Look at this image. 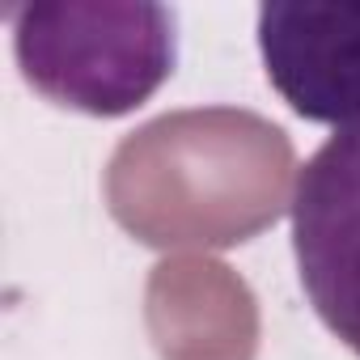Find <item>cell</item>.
I'll return each mask as SVG.
<instances>
[{
  "label": "cell",
  "mask_w": 360,
  "mask_h": 360,
  "mask_svg": "<svg viewBox=\"0 0 360 360\" xmlns=\"http://www.w3.org/2000/svg\"><path fill=\"white\" fill-rule=\"evenodd\" d=\"M288 136L250 110H178L110 161V212L148 246H233L284 208Z\"/></svg>",
  "instance_id": "1"
},
{
  "label": "cell",
  "mask_w": 360,
  "mask_h": 360,
  "mask_svg": "<svg viewBox=\"0 0 360 360\" xmlns=\"http://www.w3.org/2000/svg\"><path fill=\"white\" fill-rule=\"evenodd\" d=\"M22 77L56 106L115 119L144 106L178 60V18L165 5L68 0L13 13Z\"/></svg>",
  "instance_id": "2"
},
{
  "label": "cell",
  "mask_w": 360,
  "mask_h": 360,
  "mask_svg": "<svg viewBox=\"0 0 360 360\" xmlns=\"http://www.w3.org/2000/svg\"><path fill=\"white\" fill-rule=\"evenodd\" d=\"M292 250L309 305L360 356V119L335 127L297 174Z\"/></svg>",
  "instance_id": "3"
},
{
  "label": "cell",
  "mask_w": 360,
  "mask_h": 360,
  "mask_svg": "<svg viewBox=\"0 0 360 360\" xmlns=\"http://www.w3.org/2000/svg\"><path fill=\"white\" fill-rule=\"evenodd\" d=\"M259 51L276 94L309 123L360 119V5L276 0L259 9Z\"/></svg>",
  "instance_id": "4"
}]
</instances>
